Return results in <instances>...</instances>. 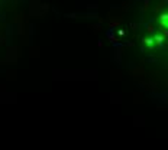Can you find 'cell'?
I'll use <instances>...</instances> for the list:
<instances>
[{
	"instance_id": "obj_1",
	"label": "cell",
	"mask_w": 168,
	"mask_h": 150,
	"mask_svg": "<svg viewBox=\"0 0 168 150\" xmlns=\"http://www.w3.org/2000/svg\"><path fill=\"white\" fill-rule=\"evenodd\" d=\"M161 28H168V15L161 16Z\"/></svg>"
},
{
	"instance_id": "obj_2",
	"label": "cell",
	"mask_w": 168,
	"mask_h": 150,
	"mask_svg": "<svg viewBox=\"0 0 168 150\" xmlns=\"http://www.w3.org/2000/svg\"><path fill=\"white\" fill-rule=\"evenodd\" d=\"M144 43H145V45H148V46H152V39H145V41H144Z\"/></svg>"
},
{
	"instance_id": "obj_3",
	"label": "cell",
	"mask_w": 168,
	"mask_h": 150,
	"mask_svg": "<svg viewBox=\"0 0 168 150\" xmlns=\"http://www.w3.org/2000/svg\"><path fill=\"white\" fill-rule=\"evenodd\" d=\"M155 42H157L158 45H160L161 42H162V36H158V35H157V36H155Z\"/></svg>"
}]
</instances>
